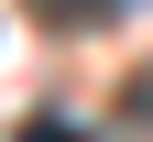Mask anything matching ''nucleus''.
<instances>
[{"mask_svg": "<svg viewBox=\"0 0 153 142\" xmlns=\"http://www.w3.org/2000/svg\"><path fill=\"white\" fill-rule=\"evenodd\" d=\"M109 11H131V0H33V22H55V33H88V22H109Z\"/></svg>", "mask_w": 153, "mask_h": 142, "instance_id": "1", "label": "nucleus"}, {"mask_svg": "<svg viewBox=\"0 0 153 142\" xmlns=\"http://www.w3.org/2000/svg\"><path fill=\"white\" fill-rule=\"evenodd\" d=\"M120 120H131V131H153V66H142V77L120 88Z\"/></svg>", "mask_w": 153, "mask_h": 142, "instance_id": "2", "label": "nucleus"}]
</instances>
